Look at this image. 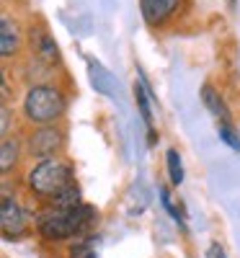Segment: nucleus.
Returning <instances> with one entry per match:
<instances>
[{"mask_svg": "<svg viewBox=\"0 0 240 258\" xmlns=\"http://www.w3.org/2000/svg\"><path fill=\"white\" fill-rule=\"evenodd\" d=\"M26 47V31L21 29V24L16 18H11L8 13L0 18V57L6 62L16 59Z\"/></svg>", "mask_w": 240, "mask_h": 258, "instance_id": "obj_9", "label": "nucleus"}, {"mask_svg": "<svg viewBox=\"0 0 240 258\" xmlns=\"http://www.w3.org/2000/svg\"><path fill=\"white\" fill-rule=\"evenodd\" d=\"M0 230H3L6 240H18L29 232V214L8 191V186L3 191V202H0Z\"/></svg>", "mask_w": 240, "mask_h": 258, "instance_id": "obj_7", "label": "nucleus"}, {"mask_svg": "<svg viewBox=\"0 0 240 258\" xmlns=\"http://www.w3.org/2000/svg\"><path fill=\"white\" fill-rule=\"evenodd\" d=\"M26 49H29L31 59L47 64V68H52V70L62 68L59 44H57V39L52 36V31L44 24H31L29 26V31H26Z\"/></svg>", "mask_w": 240, "mask_h": 258, "instance_id": "obj_5", "label": "nucleus"}, {"mask_svg": "<svg viewBox=\"0 0 240 258\" xmlns=\"http://www.w3.org/2000/svg\"><path fill=\"white\" fill-rule=\"evenodd\" d=\"M65 258H98V250L93 245V235H88V238H78L68 245V253H65Z\"/></svg>", "mask_w": 240, "mask_h": 258, "instance_id": "obj_14", "label": "nucleus"}, {"mask_svg": "<svg viewBox=\"0 0 240 258\" xmlns=\"http://www.w3.org/2000/svg\"><path fill=\"white\" fill-rule=\"evenodd\" d=\"M217 135H220V140L235 150V153H240V135L235 129V121H217Z\"/></svg>", "mask_w": 240, "mask_h": 258, "instance_id": "obj_15", "label": "nucleus"}, {"mask_svg": "<svg viewBox=\"0 0 240 258\" xmlns=\"http://www.w3.org/2000/svg\"><path fill=\"white\" fill-rule=\"evenodd\" d=\"M68 109H70V96L62 91L57 80H47L26 85L18 114L24 126H41V124L65 121Z\"/></svg>", "mask_w": 240, "mask_h": 258, "instance_id": "obj_2", "label": "nucleus"}, {"mask_svg": "<svg viewBox=\"0 0 240 258\" xmlns=\"http://www.w3.org/2000/svg\"><path fill=\"white\" fill-rule=\"evenodd\" d=\"M24 183H26V191L31 199H36L39 204H49L70 183H75V168L65 155L31 160L26 176H24Z\"/></svg>", "mask_w": 240, "mask_h": 258, "instance_id": "obj_3", "label": "nucleus"}, {"mask_svg": "<svg viewBox=\"0 0 240 258\" xmlns=\"http://www.w3.org/2000/svg\"><path fill=\"white\" fill-rule=\"evenodd\" d=\"M191 0H140V16L150 29H165L184 16Z\"/></svg>", "mask_w": 240, "mask_h": 258, "instance_id": "obj_6", "label": "nucleus"}, {"mask_svg": "<svg viewBox=\"0 0 240 258\" xmlns=\"http://www.w3.org/2000/svg\"><path fill=\"white\" fill-rule=\"evenodd\" d=\"M49 204H54V207H78V204H83L80 186H78V183H70V186L65 188L54 202H49Z\"/></svg>", "mask_w": 240, "mask_h": 258, "instance_id": "obj_17", "label": "nucleus"}, {"mask_svg": "<svg viewBox=\"0 0 240 258\" xmlns=\"http://www.w3.org/2000/svg\"><path fill=\"white\" fill-rule=\"evenodd\" d=\"M165 170H168V178L173 186H181L184 183V163L176 147H168L165 150Z\"/></svg>", "mask_w": 240, "mask_h": 258, "instance_id": "obj_13", "label": "nucleus"}, {"mask_svg": "<svg viewBox=\"0 0 240 258\" xmlns=\"http://www.w3.org/2000/svg\"><path fill=\"white\" fill-rule=\"evenodd\" d=\"M135 101H137V111L145 121V129H147V142L150 147L158 142V135H155V111H158V96L155 91L150 88V80L147 75L137 68V80H135Z\"/></svg>", "mask_w": 240, "mask_h": 258, "instance_id": "obj_8", "label": "nucleus"}, {"mask_svg": "<svg viewBox=\"0 0 240 258\" xmlns=\"http://www.w3.org/2000/svg\"><path fill=\"white\" fill-rule=\"evenodd\" d=\"M21 137H24L26 155L31 160H44V158L65 155V150H68V140H70L65 121L41 124V126H26V132Z\"/></svg>", "mask_w": 240, "mask_h": 258, "instance_id": "obj_4", "label": "nucleus"}, {"mask_svg": "<svg viewBox=\"0 0 240 258\" xmlns=\"http://www.w3.org/2000/svg\"><path fill=\"white\" fill-rule=\"evenodd\" d=\"M26 155V147H24V137L13 135V137H3L0 142V173L3 178H8L11 173L21 168V160Z\"/></svg>", "mask_w": 240, "mask_h": 258, "instance_id": "obj_11", "label": "nucleus"}, {"mask_svg": "<svg viewBox=\"0 0 240 258\" xmlns=\"http://www.w3.org/2000/svg\"><path fill=\"white\" fill-rule=\"evenodd\" d=\"M158 197H160V204H163V209L170 214V220L173 222H178V227L186 232V222H184V212L178 209V207H173V202H170V191L165 188V186H158Z\"/></svg>", "mask_w": 240, "mask_h": 258, "instance_id": "obj_16", "label": "nucleus"}, {"mask_svg": "<svg viewBox=\"0 0 240 258\" xmlns=\"http://www.w3.org/2000/svg\"><path fill=\"white\" fill-rule=\"evenodd\" d=\"M0 135L11 137V106H3V109H0Z\"/></svg>", "mask_w": 240, "mask_h": 258, "instance_id": "obj_18", "label": "nucleus"}, {"mask_svg": "<svg viewBox=\"0 0 240 258\" xmlns=\"http://www.w3.org/2000/svg\"><path fill=\"white\" fill-rule=\"evenodd\" d=\"M199 98H202V106L212 114L214 121H232V111L227 109V101L222 98L220 88H214V83H204L202 91H199Z\"/></svg>", "mask_w": 240, "mask_h": 258, "instance_id": "obj_12", "label": "nucleus"}, {"mask_svg": "<svg viewBox=\"0 0 240 258\" xmlns=\"http://www.w3.org/2000/svg\"><path fill=\"white\" fill-rule=\"evenodd\" d=\"M85 64H88V80L93 85V91L106 96V98H119L122 91H119V80L108 73L103 64L93 57H85Z\"/></svg>", "mask_w": 240, "mask_h": 258, "instance_id": "obj_10", "label": "nucleus"}, {"mask_svg": "<svg viewBox=\"0 0 240 258\" xmlns=\"http://www.w3.org/2000/svg\"><path fill=\"white\" fill-rule=\"evenodd\" d=\"M98 222V212L91 204H78V207H54V204H41L34 214V227L36 235L44 243H73L78 238H88L93 225Z\"/></svg>", "mask_w": 240, "mask_h": 258, "instance_id": "obj_1", "label": "nucleus"}]
</instances>
